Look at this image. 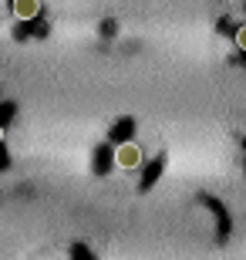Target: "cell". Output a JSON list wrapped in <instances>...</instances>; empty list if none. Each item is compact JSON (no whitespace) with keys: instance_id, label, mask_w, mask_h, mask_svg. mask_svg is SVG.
Instances as JSON below:
<instances>
[{"instance_id":"obj_1","label":"cell","mask_w":246,"mask_h":260,"mask_svg":"<svg viewBox=\"0 0 246 260\" xmlns=\"http://www.w3.org/2000/svg\"><path fill=\"white\" fill-rule=\"evenodd\" d=\"M115 159H118V166H125V169H135V166L142 162V152H138L135 142H122L118 152H115Z\"/></svg>"},{"instance_id":"obj_2","label":"cell","mask_w":246,"mask_h":260,"mask_svg":"<svg viewBox=\"0 0 246 260\" xmlns=\"http://www.w3.org/2000/svg\"><path fill=\"white\" fill-rule=\"evenodd\" d=\"M14 10H17V17H34L38 14V0H17Z\"/></svg>"},{"instance_id":"obj_3","label":"cell","mask_w":246,"mask_h":260,"mask_svg":"<svg viewBox=\"0 0 246 260\" xmlns=\"http://www.w3.org/2000/svg\"><path fill=\"white\" fill-rule=\"evenodd\" d=\"M236 44H239V48H243V51H246V24H243V27H239V30H236Z\"/></svg>"},{"instance_id":"obj_4","label":"cell","mask_w":246,"mask_h":260,"mask_svg":"<svg viewBox=\"0 0 246 260\" xmlns=\"http://www.w3.org/2000/svg\"><path fill=\"white\" fill-rule=\"evenodd\" d=\"M0 139H4V128H0Z\"/></svg>"}]
</instances>
